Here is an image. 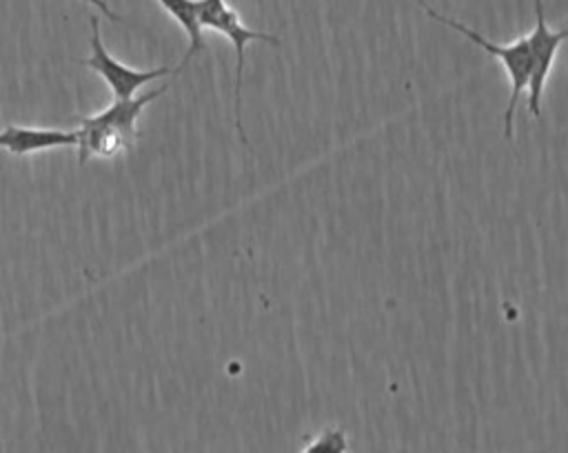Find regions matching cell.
<instances>
[{
  "instance_id": "5",
  "label": "cell",
  "mask_w": 568,
  "mask_h": 453,
  "mask_svg": "<svg viewBox=\"0 0 568 453\" xmlns=\"http://www.w3.org/2000/svg\"><path fill=\"white\" fill-rule=\"evenodd\" d=\"M535 11V27L526 33L528 51H530V76H528V111L532 118L541 115V93L546 87V80L550 76L552 62L557 58L559 47L564 44L568 31L566 29H550L544 13V0H532Z\"/></svg>"
},
{
  "instance_id": "6",
  "label": "cell",
  "mask_w": 568,
  "mask_h": 453,
  "mask_svg": "<svg viewBox=\"0 0 568 453\" xmlns=\"http://www.w3.org/2000/svg\"><path fill=\"white\" fill-rule=\"evenodd\" d=\"M78 144V133L55 127L7 124L0 131V149L13 155H29L47 149H67Z\"/></svg>"
},
{
  "instance_id": "2",
  "label": "cell",
  "mask_w": 568,
  "mask_h": 453,
  "mask_svg": "<svg viewBox=\"0 0 568 453\" xmlns=\"http://www.w3.org/2000/svg\"><path fill=\"white\" fill-rule=\"evenodd\" d=\"M426 16H430L433 20L455 29L457 33H462L464 38H468L473 44L481 47L488 56H493L495 60H499L506 69V76H508V82H510V91H508V104H506V111H504V138L510 140L513 138V131H515V109H517V100L519 95L526 91V84H528V76H530V51H528V40L526 36H519L515 42L510 44H497L493 40H488L486 36H481L479 31L466 27L464 22L450 18V16H444L439 13L433 4H428L426 0H415Z\"/></svg>"
},
{
  "instance_id": "8",
  "label": "cell",
  "mask_w": 568,
  "mask_h": 453,
  "mask_svg": "<svg viewBox=\"0 0 568 453\" xmlns=\"http://www.w3.org/2000/svg\"><path fill=\"white\" fill-rule=\"evenodd\" d=\"M348 435L342 426H326L306 442L300 453H348Z\"/></svg>"
},
{
  "instance_id": "4",
  "label": "cell",
  "mask_w": 568,
  "mask_h": 453,
  "mask_svg": "<svg viewBox=\"0 0 568 453\" xmlns=\"http://www.w3.org/2000/svg\"><path fill=\"white\" fill-rule=\"evenodd\" d=\"M89 24H91V53L89 58H82L80 64L89 67L91 71H95L113 91V98H131L135 95V91L153 80H158L160 76H169L173 73L171 67H155V69H133L126 67L122 62H118L104 47L102 36H100V20L98 16H89Z\"/></svg>"
},
{
  "instance_id": "9",
  "label": "cell",
  "mask_w": 568,
  "mask_h": 453,
  "mask_svg": "<svg viewBox=\"0 0 568 453\" xmlns=\"http://www.w3.org/2000/svg\"><path fill=\"white\" fill-rule=\"evenodd\" d=\"M82 2H87V4L95 7L100 13H104V16H106L109 20H113V22H120V20H122L115 11H111V7L106 4V0H82Z\"/></svg>"
},
{
  "instance_id": "3",
  "label": "cell",
  "mask_w": 568,
  "mask_h": 453,
  "mask_svg": "<svg viewBox=\"0 0 568 453\" xmlns=\"http://www.w3.org/2000/svg\"><path fill=\"white\" fill-rule=\"evenodd\" d=\"M197 22L204 29L217 31L222 33L235 49V82H233V124L235 131L242 140V144L248 147V138L244 135L242 129V76H244V51L248 47V42L260 40V42H268L273 47H280L277 36L266 33V31H255L248 29L237 11L226 2V0H197Z\"/></svg>"
},
{
  "instance_id": "7",
  "label": "cell",
  "mask_w": 568,
  "mask_h": 453,
  "mask_svg": "<svg viewBox=\"0 0 568 453\" xmlns=\"http://www.w3.org/2000/svg\"><path fill=\"white\" fill-rule=\"evenodd\" d=\"M158 4L184 29L189 38V49L182 58V62L173 69V73H180L193 56H197L204 49V38H202V27L197 22V0H158Z\"/></svg>"
},
{
  "instance_id": "1",
  "label": "cell",
  "mask_w": 568,
  "mask_h": 453,
  "mask_svg": "<svg viewBox=\"0 0 568 453\" xmlns=\"http://www.w3.org/2000/svg\"><path fill=\"white\" fill-rule=\"evenodd\" d=\"M166 89L169 84H162L160 89H151L140 95L113 98V102L102 111L78 118V162L87 164L91 158L113 160L129 153L140 138L138 118L144 107L166 93Z\"/></svg>"
}]
</instances>
